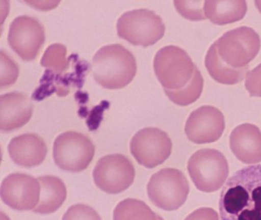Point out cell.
I'll return each mask as SVG.
<instances>
[{
    "label": "cell",
    "instance_id": "obj_7",
    "mask_svg": "<svg viewBox=\"0 0 261 220\" xmlns=\"http://www.w3.org/2000/svg\"><path fill=\"white\" fill-rule=\"evenodd\" d=\"M215 42L221 59L235 69L247 67L259 53L261 45L259 35L247 26L228 31Z\"/></svg>",
    "mask_w": 261,
    "mask_h": 220
},
{
    "label": "cell",
    "instance_id": "obj_2",
    "mask_svg": "<svg viewBox=\"0 0 261 220\" xmlns=\"http://www.w3.org/2000/svg\"><path fill=\"white\" fill-rule=\"evenodd\" d=\"M96 82L109 90L127 86L136 76L137 61L134 54L120 44L102 47L93 58L91 65Z\"/></svg>",
    "mask_w": 261,
    "mask_h": 220
},
{
    "label": "cell",
    "instance_id": "obj_30",
    "mask_svg": "<svg viewBox=\"0 0 261 220\" xmlns=\"http://www.w3.org/2000/svg\"><path fill=\"white\" fill-rule=\"evenodd\" d=\"M254 3L256 5V8H257L258 11L261 13V0H256Z\"/></svg>",
    "mask_w": 261,
    "mask_h": 220
},
{
    "label": "cell",
    "instance_id": "obj_21",
    "mask_svg": "<svg viewBox=\"0 0 261 220\" xmlns=\"http://www.w3.org/2000/svg\"><path fill=\"white\" fill-rule=\"evenodd\" d=\"M114 220H164L143 201L126 199L120 202L114 211Z\"/></svg>",
    "mask_w": 261,
    "mask_h": 220
},
{
    "label": "cell",
    "instance_id": "obj_23",
    "mask_svg": "<svg viewBox=\"0 0 261 220\" xmlns=\"http://www.w3.org/2000/svg\"><path fill=\"white\" fill-rule=\"evenodd\" d=\"M72 54L67 58V48L64 44H54L45 50L41 60V65L56 73L62 74L69 69Z\"/></svg>",
    "mask_w": 261,
    "mask_h": 220
},
{
    "label": "cell",
    "instance_id": "obj_27",
    "mask_svg": "<svg viewBox=\"0 0 261 220\" xmlns=\"http://www.w3.org/2000/svg\"><path fill=\"white\" fill-rule=\"evenodd\" d=\"M245 87L250 96L261 97V64L247 72Z\"/></svg>",
    "mask_w": 261,
    "mask_h": 220
},
{
    "label": "cell",
    "instance_id": "obj_14",
    "mask_svg": "<svg viewBox=\"0 0 261 220\" xmlns=\"http://www.w3.org/2000/svg\"><path fill=\"white\" fill-rule=\"evenodd\" d=\"M89 64L87 61H80L79 57L74 63V71L66 73L65 76L56 74L50 70H45L40 80V86L33 95V99L41 101L51 93L56 92L58 96H65L70 92L71 85L82 87L85 82V76L88 73Z\"/></svg>",
    "mask_w": 261,
    "mask_h": 220
},
{
    "label": "cell",
    "instance_id": "obj_11",
    "mask_svg": "<svg viewBox=\"0 0 261 220\" xmlns=\"http://www.w3.org/2000/svg\"><path fill=\"white\" fill-rule=\"evenodd\" d=\"M45 41V29L36 18L21 15L10 24L9 44L23 61L36 59Z\"/></svg>",
    "mask_w": 261,
    "mask_h": 220
},
{
    "label": "cell",
    "instance_id": "obj_19",
    "mask_svg": "<svg viewBox=\"0 0 261 220\" xmlns=\"http://www.w3.org/2000/svg\"><path fill=\"white\" fill-rule=\"evenodd\" d=\"M247 10V2L244 0H207L204 2L206 18L218 25H224L243 19Z\"/></svg>",
    "mask_w": 261,
    "mask_h": 220
},
{
    "label": "cell",
    "instance_id": "obj_24",
    "mask_svg": "<svg viewBox=\"0 0 261 220\" xmlns=\"http://www.w3.org/2000/svg\"><path fill=\"white\" fill-rule=\"evenodd\" d=\"M204 0H187V1H174L177 12L190 21H198L207 19L204 14Z\"/></svg>",
    "mask_w": 261,
    "mask_h": 220
},
{
    "label": "cell",
    "instance_id": "obj_17",
    "mask_svg": "<svg viewBox=\"0 0 261 220\" xmlns=\"http://www.w3.org/2000/svg\"><path fill=\"white\" fill-rule=\"evenodd\" d=\"M9 154L15 163L25 168L39 166L45 160L48 148L45 141L34 133L13 138L8 146Z\"/></svg>",
    "mask_w": 261,
    "mask_h": 220
},
{
    "label": "cell",
    "instance_id": "obj_5",
    "mask_svg": "<svg viewBox=\"0 0 261 220\" xmlns=\"http://www.w3.org/2000/svg\"><path fill=\"white\" fill-rule=\"evenodd\" d=\"M154 71L163 88L181 90L193 76L195 67L186 50L177 46H166L160 49L153 61Z\"/></svg>",
    "mask_w": 261,
    "mask_h": 220
},
{
    "label": "cell",
    "instance_id": "obj_8",
    "mask_svg": "<svg viewBox=\"0 0 261 220\" xmlns=\"http://www.w3.org/2000/svg\"><path fill=\"white\" fill-rule=\"evenodd\" d=\"M95 154L92 141L82 133L66 131L58 136L54 142L53 157L61 169L81 172L89 166Z\"/></svg>",
    "mask_w": 261,
    "mask_h": 220
},
{
    "label": "cell",
    "instance_id": "obj_16",
    "mask_svg": "<svg viewBox=\"0 0 261 220\" xmlns=\"http://www.w3.org/2000/svg\"><path fill=\"white\" fill-rule=\"evenodd\" d=\"M230 148L235 157L244 163L261 162V131L253 124L238 125L230 135Z\"/></svg>",
    "mask_w": 261,
    "mask_h": 220
},
{
    "label": "cell",
    "instance_id": "obj_18",
    "mask_svg": "<svg viewBox=\"0 0 261 220\" xmlns=\"http://www.w3.org/2000/svg\"><path fill=\"white\" fill-rule=\"evenodd\" d=\"M40 200L33 212L50 214L56 212L66 200L67 189L63 180L55 176L39 177Z\"/></svg>",
    "mask_w": 261,
    "mask_h": 220
},
{
    "label": "cell",
    "instance_id": "obj_10",
    "mask_svg": "<svg viewBox=\"0 0 261 220\" xmlns=\"http://www.w3.org/2000/svg\"><path fill=\"white\" fill-rule=\"evenodd\" d=\"M172 148V141L167 133L157 128L140 130L130 142L131 154L146 168L164 163L171 155Z\"/></svg>",
    "mask_w": 261,
    "mask_h": 220
},
{
    "label": "cell",
    "instance_id": "obj_1",
    "mask_svg": "<svg viewBox=\"0 0 261 220\" xmlns=\"http://www.w3.org/2000/svg\"><path fill=\"white\" fill-rule=\"evenodd\" d=\"M221 220H261V165L236 171L221 189Z\"/></svg>",
    "mask_w": 261,
    "mask_h": 220
},
{
    "label": "cell",
    "instance_id": "obj_26",
    "mask_svg": "<svg viewBox=\"0 0 261 220\" xmlns=\"http://www.w3.org/2000/svg\"><path fill=\"white\" fill-rule=\"evenodd\" d=\"M62 220H101L95 209L85 204L71 206L64 215Z\"/></svg>",
    "mask_w": 261,
    "mask_h": 220
},
{
    "label": "cell",
    "instance_id": "obj_3",
    "mask_svg": "<svg viewBox=\"0 0 261 220\" xmlns=\"http://www.w3.org/2000/svg\"><path fill=\"white\" fill-rule=\"evenodd\" d=\"M117 35L134 45L149 47L164 36L166 26L160 15L146 9L125 12L117 21Z\"/></svg>",
    "mask_w": 261,
    "mask_h": 220
},
{
    "label": "cell",
    "instance_id": "obj_13",
    "mask_svg": "<svg viewBox=\"0 0 261 220\" xmlns=\"http://www.w3.org/2000/svg\"><path fill=\"white\" fill-rule=\"evenodd\" d=\"M224 128L223 113L215 107L203 105L191 113L186 121L185 132L189 141L201 145L217 142Z\"/></svg>",
    "mask_w": 261,
    "mask_h": 220
},
{
    "label": "cell",
    "instance_id": "obj_28",
    "mask_svg": "<svg viewBox=\"0 0 261 220\" xmlns=\"http://www.w3.org/2000/svg\"><path fill=\"white\" fill-rule=\"evenodd\" d=\"M109 102L107 101H103L100 103V105L94 107L91 111V115L89 116L87 123L89 126L90 130L97 129L100 125V122L103 119V113L105 108H108L109 107Z\"/></svg>",
    "mask_w": 261,
    "mask_h": 220
},
{
    "label": "cell",
    "instance_id": "obj_25",
    "mask_svg": "<svg viewBox=\"0 0 261 220\" xmlns=\"http://www.w3.org/2000/svg\"><path fill=\"white\" fill-rule=\"evenodd\" d=\"M19 69L17 64L10 58V55L1 50V73L0 87L7 88L16 82L19 76Z\"/></svg>",
    "mask_w": 261,
    "mask_h": 220
},
{
    "label": "cell",
    "instance_id": "obj_9",
    "mask_svg": "<svg viewBox=\"0 0 261 220\" xmlns=\"http://www.w3.org/2000/svg\"><path fill=\"white\" fill-rule=\"evenodd\" d=\"M135 175L131 160L120 154L102 157L93 172L96 186L110 194H120L127 189L134 183Z\"/></svg>",
    "mask_w": 261,
    "mask_h": 220
},
{
    "label": "cell",
    "instance_id": "obj_4",
    "mask_svg": "<svg viewBox=\"0 0 261 220\" xmlns=\"http://www.w3.org/2000/svg\"><path fill=\"white\" fill-rule=\"evenodd\" d=\"M187 168L197 189L205 193L221 189L229 174L227 159L221 151L212 148H204L194 153Z\"/></svg>",
    "mask_w": 261,
    "mask_h": 220
},
{
    "label": "cell",
    "instance_id": "obj_29",
    "mask_svg": "<svg viewBox=\"0 0 261 220\" xmlns=\"http://www.w3.org/2000/svg\"><path fill=\"white\" fill-rule=\"evenodd\" d=\"M185 220H219V217L215 209L201 207L189 214Z\"/></svg>",
    "mask_w": 261,
    "mask_h": 220
},
{
    "label": "cell",
    "instance_id": "obj_15",
    "mask_svg": "<svg viewBox=\"0 0 261 220\" xmlns=\"http://www.w3.org/2000/svg\"><path fill=\"white\" fill-rule=\"evenodd\" d=\"M33 105L25 93H6L0 96V130L9 132L25 125L31 119Z\"/></svg>",
    "mask_w": 261,
    "mask_h": 220
},
{
    "label": "cell",
    "instance_id": "obj_22",
    "mask_svg": "<svg viewBox=\"0 0 261 220\" xmlns=\"http://www.w3.org/2000/svg\"><path fill=\"white\" fill-rule=\"evenodd\" d=\"M204 87V79L198 69L190 82L186 87L178 90H169L164 89L165 93L174 103L181 106H186L198 100L201 96Z\"/></svg>",
    "mask_w": 261,
    "mask_h": 220
},
{
    "label": "cell",
    "instance_id": "obj_20",
    "mask_svg": "<svg viewBox=\"0 0 261 220\" xmlns=\"http://www.w3.org/2000/svg\"><path fill=\"white\" fill-rule=\"evenodd\" d=\"M206 68L210 76L216 82L225 85L239 84L247 76L249 67L235 69L227 65L218 54L216 42L209 47L204 61Z\"/></svg>",
    "mask_w": 261,
    "mask_h": 220
},
{
    "label": "cell",
    "instance_id": "obj_12",
    "mask_svg": "<svg viewBox=\"0 0 261 220\" xmlns=\"http://www.w3.org/2000/svg\"><path fill=\"white\" fill-rule=\"evenodd\" d=\"M41 185L39 180L28 174H10L4 179L0 188L3 201L16 210H33L40 200Z\"/></svg>",
    "mask_w": 261,
    "mask_h": 220
},
{
    "label": "cell",
    "instance_id": "obj_6",
    "mask_svg": "<svg viewBox=\"0 0 261 220\" xmlns=\"http://www.w3.org/2000/svg\"><path fill=\"white\" fill-rule=\"evenodd\" d=\"M189 181L179 170L163 168L151 177L147 186L149 200L166 211L179 209L189 196Z\"/></svg>",
    "mask_w": 261,
    "mask_h": 220
}]
</instances>
